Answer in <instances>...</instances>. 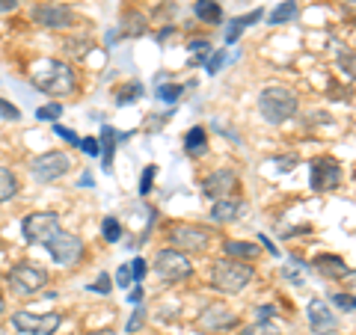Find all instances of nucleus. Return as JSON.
<instances>
[{
  "mask_svg": "<svg viewBox=\"0 0 356 335\" xmlns=\"http://www.w3.org/2000/svg\"><path fill=\"white\" fill-rule=\"evenodd\" d=\"M297 107H300V101L288 86H267L259 95V113L264 116V122H270V125L288 122L297 113Z\"/></svg>",
  "mask_w": 356,
  "mask_h": 335,
  "instance_id": "obj_2",
  "label": "nucleus"
},
{
  "mask_svg": "<svg viewBox=\"0 0 356 335\" xmlns=\"http://www.w3.org/2000/svg\"><path fill=\"white\" fill-rule=\"evenodd\" d=\"M332 303H336L339 309H344V311H356V294L339 291V294H332Z\"/></svg>",
  "mask_w": 356,
  "mask_h": 335,
  "instance_id": "obj_32",
  "label": "nucleus"
},
{
  "mask_svg": "<svg viewBox=\"0 0 356 335\" xmlns=\"http://www.w3.org/2000/svg\"><path fill=\"white\" fill-rule=\"evenodd\" d=\"M30 81L44 95H72L74 86H77L72 65H65L60 60H42V63H36Z\"/></svg>",
  "mask_w": 356,
  "mask_h": 335,
  "instance_id": "obj_1",
  "label": "nucleus"
},
{
  "mask_svg": "<svg viewBox=\"0 0 356 335\" xmlns=\"http://www.w3.org/2000/svg\"><path fill=\"white\" fill-rule=\"evenodd\" d=\"M18 6V0H0V13H13Z\"/></svg>",
  "mask_w": 356,
  "mask_h": 335,
  "instance_id": "obj_47",
  "label": "nucleus"
},
{
  "mask_svg": "<svg viewBox=\"0 0 356 335\" xmlns=\"http://www.w3.org/2000/svg\"><path fill=\"white\" fill-rule=\"evenodd\" d=\"M193 13H196V18H202L205 24H220L222 21V9L217 0H196Z\"/></svg>",
  "mask_w": 356,
  "mask_h": 335,
  "instance_id": "obj_22",
  "label": "nucleus"
},
{
  "mask_svg": "<svg viewBox=\"0 0 356 335\" xmlns=\"http://www.w3.org/2000/svg\"><path fill=\"white\" fill-rule=\"evenodd\" d=\"M143 323H146V309H134V315H131V320H128V332H137Z\"/></svg>",
  "mask_w": 356,
  "mask_h": 335,
  "instance_id": "obj_40",
  "label": "nucleus"
},
{
  "mask_svg": "<svg viewBox=\"0 0 356 335\" xmlns=\"http://www.w3.org/2000/svg\"><path fill=\"white\" fill-rule=\"evenodd\" d=\"M81 187H92V175H83L81 178Z\"/></svg>",
  "mask_w": 356,
  "mask_h": 335,
  "instance_id": "obj_48",
  "label": "nucleus"
},
{
  "mask_svg": "<svg viewBox=\"0 0 356 335\" xmlns=\"http://www.w3.org/2000/svg\"><path fill=\"white\" fill-rule=\"evenodd\" d=\"M44 250L51 252V259L57 261V264H63V267H74L77 261H81V255H83V240L77 238V234L60 229L48 243H44Z\"/></svg>",
  "mask_w": 356,
  "mask_h": 335,
  "instance_id": "obj_8",
  "label": "nucleus"
},
{
  "mask_svg": "<svg viewBox=\"0 0 356 335\" xmlns=\"http://www.w3.org/2000/svg\"><path fill=\"white\" fill-rule=\"evenodd\" d=\"M211 234L199 226H187V222H178V226L170 229V243L178 252H202L208 247Z\"/></svg>",
  "mask_w": 356,
  "mask_h": 335,
  "instance_id": "obj_11",
  "label": "nucleus"
},
{
  "mask_svg": "<svg viewBox=\"0 0 356 335\" xmlns=\"http://www.w3.org/2000/svg\"><path fill=\"white\" fill-rule=\"evenodd\" d=\"M261 9H252L250 15H238V18H232L229 21V27H226V44H235L238 39H241V33L247 30V27H252L255 21H261Z\"/></svg>",
  "mask_w": 356,
  "mask_h": 335,
  "instance_id": "obj_18",
  "label": "nucleus"
},
{
  "mask_svg": "<svg viewBox=\"0 0 356 335\" xmlns=\"http://www.w3.org/2000/svg\"><path fill=\"white\" fill-rule=\"evenodd\" d=\"M60 116H63V104L60 101H51V104H44V107L36 110V119L39 122H57Z\"/></svg>",
  "mask_w": 356,
  "mask_h": 335,
  "instance_id": "obj_27",
  "label": "nucleus"
},
{
  "mask_svg": "<svg viewBox=\"0 0 356 335\" xmlns=\"http://www.w3.org/2000/svg\"><path fill=\"white\" fill-rule=\"evenodd\" d=\"M154 273L166 282H181V279H191L193 276V264L187 261L184 252H178L175 247L170 250H161L154 255Z\"/></svg>",
  "mask_w": 356,
  "mask_h": 335,
  "instance_id": "obj_7",
  "label": "nucleus"
},
{
  "mask_svg": "<svg viewBox=\"0 0 356 335\" xmlns=\"http://www.w3.org/2000/svg\"><path fill=\"white\" fill-rule=\"evenodd\" d=\"M282 276H285V279H291L294 285H303V279H300V276L291 270V267H282Z\"/></svg>",
  "mask_w": 356,
  "mask_h": 335,
  "instance_id": "obj_46",
  "label": "nucleus"
},
{
  "mask_svg": "<svg viewBox=\"0 0 356 335\" xmlns=\"http://www.w3.org/2000/svg\"><path fill=\"white\" fill-rule=\"evenodd\" d=\"M6 282L13 288V294H18V297H36L42 288L48 285V270L33 261H18L9 267Z\"/></svg>",
  "mask_w": 356,
  "mask_h": 335,
  "instance_id": "obj_4",
  "label": "nucleus"
},
{
  "mask_svg": "<svg viewBox=\"0 0 356 335\" xmlns=\"http://www.w3.org/2000/svg\"><path fill=\"white\" fill-rule=\"evenodd\" d=\"M255 270L250 264L243 261H235V259H222V261H214V267H211V285L217 288V291L235 297L241 294L243 288H247L252 282Z\"/></svg>",
  "mask_w": 356,
  "mask_h": 335,
  "instance_id": "obj_3",
  "label": "nucleus"
},
{
  "mask_svg": "<svg viewBox=\"0 0 356 335\" xmlns=\"http://www.w3.org/2000/svg\"><path fill=\"white\" fill-rule=\"evenodd\" d=\"M63 315L60 311H48V315H33V311H15L13 315V327L24 335H54L60 329Z\"/></svg>",
  "mask_w": 356,
  "mask_h": 335,
  "instance_id": "obj_9",
  "label": "nucleus"
},
{
  "mask_svg": "<svg viewBox=\"0 0 356 335\" xmlns=\"http://www.w3.org/2000/svg\"><path fill=\"white\" fill-rule=\"evenodd\" d=\"M3 311H6V300L0 297V315H3Z\"/></svg>",
  "mask_w": 356,
  "mask_h": 335,
  "instance_id": "obj_50",
  "label": "nucleus"
},
{
  "mask_svg": "<svg viewBox=\"0 0 356 335\" xmlns=\"http://www.w3.org/2000/svg\"><path fill=\"white\" fill-rule=\"evenodd\" d=\"M222 250H226V255H232V259H255V255L261 252L259 243H252V240H226L222 243Z\"/></svg>",
  "mask_w": 356,
  "mask_h": 335,
  "instance_id": "obj_20",
  "label": "nucleus"
},
{
  "mask_svg": "<svg viewBox=\"0 0 356 335\" xmlns=\"http://www.w3.org/2000/svg\"><path fill=\"white\" fill-rule=\"evenodd\" d=\"M89 288H92L95 294H110V288H113V279H110L107 273H102V276L95 279V285H89Z\"/></svg>",
  "mask_w": 356,
  "mask_h": 335,
  "instance_id": "obj_39",
  "label": "nucleus"
},
{
  "mask_svg": "<svg viewBox=\"0 0 356 335\" xmlns=\"http://www.w3.org/2000/svg\"><path fill=\"white\" fill-rule=\"evenodd\" d=\"M181 92H184L181 83H161L154 95H158L163 104H178V101H181Z\"/></svg>",
  "mask_w": 356,
  "mask_h": 335,
  "instance_id": "obj_25",
  "label": "nucleus"
},
{
  "mask_svg": "<svg viewBox=\"0 0 356 335\" xmlns=\"http://www.w3.org/2000/svg\"><path fill=\"white\" fill-rule=\"evenodd\" d=\"M154 175H158V166H146L143 170V175H140V196H149L152 193V181H154Z\"/></svg>",
  "mask_w": 356,
  "mask_h": 335,
  "instance_id": "obj_31",
  "label": "nucleus"
},
{
  "mask_svg": "<svg viewBox=\"0 0 356 335\" xmlns=\"http://www.w3.org/2000/svg\"><path fill=\"white\" fill-rule=\"evenodd\" d=\"M222 63H226V51H217V54H211V57H208V74H211V77H214V74H220Z\"/></svg>",
  "mask_w": 356,
  "mask_h": 335,
  "instance_id": "obj_36",
  "label": "nucleus"
},
{
  "mask_svg": "<svg viewBox=\"0 0 356 335\" xmlns=\"http://www.w3.org/2000/svg\"><path fill=\"white\" fill-rule=\"evenodd\" d=\"M116 131L113 128H110V125H104L102 128V140H98V142H102V161H104V172H110V170H113V152H116Z\"/></svg>",
  "mask_w": 356,
  "mask_h": 335,
  "instance_id": "obj_21",
  "label": "nucleus"
},
{
  "mask_svg": "<svg viewBox=\"0 0 356 335\" xmlns=\"http://www.w3.org/2000/svg\"><path fill=\"white\" fill-rule=\"evenodd\" d=\"M184 152L191 154V158H199V154L208 152V131L202 125H193L184 133Z\"/></svg>",
  "mask_w": 356,
  "mask_h": 335,
  "instance_id": "obj_19",
  "label": "nucleus"
},
{
  "mask_svg": "<svg viewBox=\"0 0 356 335\" xmlns=\"http://www.w3.org/2000/svg\"><path fill=\"white\" fill-rule=\"evenodd\" d=\"M131 285H134V276H131V264H122L119 270H116V288H125V291H128Z\"/></svg>",
  "mask_w": 356,
  "mask_h": 335,
  "instance_id": "obj_33",
  "label": "nucleus"
},
{
  "mask_svg": "<svg viewBox=\"0 0 356 335\" xmlns=\"http://www.w3.org/2000/svg\"><path fill=\"white\" fill-rule=\"evenodd\" d=\"M18 196V178L13 170H6V166H0V205L9 202V199Z\"/></svg>",
  "mask_w": 356,
  "mask_h": 335,
  "instance_id": "obj_23",
  "label": "nucleus"
},
{
  "mask_svg": "<svg viewBox=\"0 0 356 335\" xmlns=\"http://www.w3.org/2000/svg\"><path fill=\"white\" fill-rule=\"evenodd\" d=\"M259 240H261V247H264V250H270L273 255H280V250H276V243H273L270 238H267V234H259Z\"/></svg>",
  "mask_w": 356,
  "mask_h": 335,
  "instance_id": "obj_45",
  "label": "nucleus"
},
{
  "mask_svg": "<svg viewBox=\"0 0 356 335\" xmlns=\"http://www.w3.org/2000/svg\"><path fill=\"white\" fill-rule=\"evenodd\" d=\"M102 234H104V240H107V243H119V238H122L119 220H116V217H104V222H102Z\"/></svg>",
  "mask_w": 356,
  "mask_h": 335,
  "instance_id": "obj_26",
  "label": "nucleus"
},
{
  "mask_svg": "<svg viewBox=\"0 0 356 335\" xmlns=\"http://www.w3.org/2000/svg\"><path fill=\"white\" fill-rule=\"evenodd\" d=\"M241 214H243V202L241 199H232V196L217 199L214 208H211V220L214 222H235Z\"/></svg>",
  "mask_w": 356,
  "mask_h": 335,
  "instance_id": "obj_17",
  "label": "nucleus"
},
{
  "mask_svg": "<svg viewBox=\"0 0 356 335\" xmlns=\"http://www.w3.org/2000/svg\"><path fill=\"white\" fill-rule=\"evenodd\" d=\"M77 149H83L89 158H98V154H102V146H98V140H95V137H83L81 142H77Z\"/></svg>",
  "mask_w": 356,
  "mask_h": 335,
  "instance_id": "obj_37",
  "label": "nucleus"
},
{
  "mask_svg": "<svg viewBox=\"0 0 356 335\" xmlns=\"http://www.w3.org/2000/svg\"><path fill=\"white\" fill-rule=\"evenodd\" d=\"M140 300H143V288H128V303H134V306H140Z\"/></svg>",
  "mask_w": 356,
  "mask_h": 335,
  "instance_id": "obj_44",
  "label": "nucleus"
},
{
  "mask_svg": "<svg viewBox=\"0 0 356 335\" xmlns=\"http://www.w3.org/2000/svg\"><path fill=\"white\" fill-rule=\"evenodd\" d=\"M306 315H309V327L315 335H336L339 332V318L327 309L324 300H312Z\"/></svg>",
  "mask_w": 356,
  "mask_h": 335,
  "instance_id": "obj_14",
  "label": "nucleus"
},
{
  "mask_svg": "<svg viewBox=\"0 0 356 335\" xmlns=\"http://www.w3.org/2000/svg\"><path fill=\"white\" fill-rule=\"evenodd\" d=\"M339 65L344 72H348V77H356V57H350V54H344V57L339 60Z\"/></svg>",
  "mask_w": 356,
  "mask_h": 335,
  "instance_id": "obj_42",
  "label": "nucleus"
},
{
  "mask_svg": "<svg viewBox=\"0 0 356 335\" xmlns=\"http://www.w3.org/2000/svg\"><path fill=\"white\" fill-rule=\"evenodd\" d=\"M309 170H312V190L315 193H330L341 181V166L332 158H315Z\"/></svg>",
  "mask_w": 356,
  "mask_h": 335,
  "instance_id": "obj_12",
  "label": "nucleus"
},
{
  "mask_svg": "<svg viewBox=\"0 0 356 335\" xmlns=\"http://www.w3.org/2000/svg\"><path fill=\"white\" fill-rule=\"evenodd\" d=\"M350 285H353V288H356V282H350Z\"/></svg>",
  "mask_w": 356,
  "mask_h": 335,
  "instance_id": "obj_51",
  "label": "nucleus"
},
{
  "mask_svg": "<svg viewBox=\"0 0 356 335\" xmlns=\"http://www.w3.org/2000/svg\"><path fill=\"white\" fill-rule=\"evenodd\" d=\"M54 133H57V137H63L65 142H72V146H77V142H81V137H77L74 131H69V128H63V125H54Z\"/></svg>",
  "mask_w": 356,
  "mask_h": 335,
  "instance_id": "obj_41",
  "label": "nucleus"
},
{
  "mask_svg": "<svg viewBox=\"0 0 356 335\" xmlns=\"http://www.w3.org/2000/svg\"><path fill=\"white\" fill-rule=\"evenodd\" d=\"M0 119L15 122V119H21V110H18L15 104H9V101H3V98H0Z\"/></svg>",
  "mask_w": 356,
  "mask_h": 335,
  "instance_id": "obj_38",
  "label": "nucleus"
},
{
  "mask_svg": "<svg viewBox=\"0 0 356 335\" xmlns=\"http://www.w3.org/2000/svg\"><path fill=\"white\" fill-rule=\"evenodd\" d=\"M297 13H300V9H297V0H282V3L270 13V24H273V27H276V24H288V21L297 18Z\"/></svg>",
  "mask_w": 356,
  "mask_h": 335,
  "instance_id": "obj_24",
  "label": "nucleus"
},
{
  "mask_svg": "<svg viewBox=\"0 0 356 335\" xmlns=\"http://www.w3.org/2000/svg\"><path fill=\"white\" fill-rule=\"evenodd\" d=\"M312 267L321 273V276H327V279H344V276H350V267L344 264V259H339V255H332V252H321L315 261H312Z\"/></svg>",
  "mask_w": 356,
  "mask_h": 335,
  "instance_id": "obj_16",
  "label": "nucleus"
},
{
  "mask_svg": "<svg viewBox=\"0 0 356 335\" xmlns=\"http://www.w3.org/2000/svg\"><path fill=\"white\" fill-rule=\"evenodd\" d=\"M33 21L44 30H65L74 24V9L65 3H36L33 6Z\"/></svg>",
  "mask_w": 356,
  "mask_h": 335,
  "instance_id": "obj_10",
  "label": "nucleus"
},
{
  "mask_svg": "<svg viewBox=\"0 0 356 335\" xmlns=\"http://www.w3.org/2000/svg\"><path fill=\"white\" fill-rule=\"evenodd\" d=\"M348 3H353V0H348Z\"/></svg>",
  "mask_w": 356,
  "mask_h": 335,
  "instance_id": "obj_52",
  "label": "nucleus"
},
{
  "mask_svg": "<svg viewBox=\"0 0 356 335\" xmlns=\"http://www.w3.org/2000/svg\"><path fill=\"white\" fill-rule=\"evenodd\" d=\"M89 335H116L113 329H95V332H89Z\"/></svg>",
  "mask_w": 356,
  "mask_h": 335,
  "instance_id": "obj_49",
  "label": "nucleus"
},
{
  "mask_svg": "<svg viewBox=\"0 0 356 335\" xmlns=\"http://www.w3.org/2000/svg\"><path fill=\"white\" fill-rule=\"evenodd\" d=\"M273 315H276L273 306H259V309H255V318H259V320H270Z\"/></svg>",
  "mask_w": 356,
  "mask_h": 335,
  "instance_id": "obj_43",
  "label": "nucleus"
},
{
  "mask_svg": "<svg viewBox=\"0 0 356 335\" xmlns=\"http://www.w3.org/2000/svg\"><path fill=\"white\" fill-rule=\"evenodd\" d=\"M60 229H63L60 214H54V211H36V214H27L24 222H21V234H24V240L27 243H42V247Z\"/></svg>",
  "mask_w": 356,
  "mask_h": 335,
  "instance_id": "obj_6",
  "label": "nucleus"
},
{
  "mask_svg": "<svg viewBox=\"0 0 356 335\" xmlns=\"http://www.w3.org/2000/svg\"><path fill=\"white\" fill-rule=\"evenodd\" d=\"M199 323H202V329L208 335H217V332L229 329V327H238V315L229 311V309H222V306H208L202 311V318H199Z\"/></svg>",
  "mask_w": 356,
  "mask_h": 335,
  "instance_id": "obj_15",
  "label": "nucleus"
},
{
  "mask_svg": "<svg viewBox=\"0 0 356 335\" xmlns=\"http://www.w3.org/2000/svg\"><path fill=\"white\" fill-rule=\"evenodd\" d=\"M191 54H193L191 63L208 60V57H211V42H208V39H193V42H191Z\"/></svg>",
  "mask_w": 356,
  "mask_h": 335,
  "instance_id": "obj_28",
  "label": "nucleus"
},
{
  "mask_svg": "<svg viewBox=\"0 0 356 335\" xmlns=\"http://www.w3.org/2000/svg\"><path fill=\"white\" fill-rule=\"evenodd\" d=\"M235 190H238V175L232 170H217V172H211L208 178H202V196L211 199V202L232 196Z\"/></svg>",
  "mask_w": 356,
  "mask_h": 335,
  "instance_id": "obj_13",
  "label": "nucleus"
},
{
  "mask_svg": "<svg viewBox=\"0 0 356 335\" xmlns=\"http://www.w3.org/2000/svg\"><path fill=\"white\" fill-rule=\"evenodd\" d=\"M241 335H282V332L276 329L273 323H267V320H255L252 327H247V329H243Z\"/></svg>",
  "mask_w": 356,
  "mask_h": 335,
  "instance_id": "obj_29",
  "label": "nucleus"
},
{
  "mask_svg": "<svg viewBox=\"0 0 356 335\" xmlns=\"http://www.w3.org/2000/svg\"><path fill=\"white\" fill-rule=\"evenodd\" d=\"M140 92H143V86H140V83H131V86L122 89V95L116 98V104H119V107L134 104V101H137V98H140Z\"/></svg>",
  "mask_w": 356,
  "mask_h": 335,
  "instance_id": "obj_30",
  "label": "nucleus"
},
{
  "mask_svg": "<svg viewBox=\"0 0 356 335\" xmlns=\"http://www.w3.org/2000/svg\"><path fill=\"white\" fill-rule=\"evenodd\" d=\"M30 172H33L36 181L54 184V181H60V178H65L72 172V158L65 152H44V154H39V158H33Z\"/></svg>",
  "mask_w": 356,
  "mask_h": 335,
  "instance_id": "obj_5",
  "label": "nucleus"
},
{
  "mask_svg": "<svg viewBox=\"0 0 356 335\" xmlns=\"http://www.w3.org/2000/svg\"><path fill=\"white\" fill-rule=\"evenodd\" d=\"M146 270H149L146 259H134V264H131V276H134V285H140L143 279H146Z\"/></svg>",
  "mask_w": 356,
  "mask_h": 335,
  "instance_id": "obj_34",
  "label": "nucleus"
},
{
  "mask_svg": "<svg viewBox=\"0 0 356 335\" xmlns=\"http://www.w3.org/2000/svg\"><path fill=\"white\" fill-rule=\"evenodd\" d=\"M297 163V154H285V158H273L267 161V166H276L280 172H291V166Z\"/></svg>",
  "mask_w": 356,
  "mask_h": 335,
  "instance_id": "obj_35",
  "label": "nucleus"
}]
</instances>
